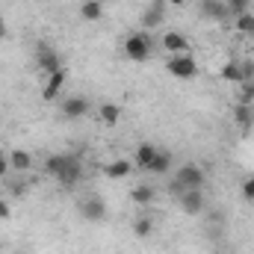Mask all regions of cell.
I'll return each mask as SVG.
<instances>
[{
    "label": "cell",
    "mask_w": 254,
    "mask_h": 254,
    "mask_svg": "<svg viewBox=\"0 0 254 254\" xmlns=\"http://www.w3.org/2000/svg\"><path fill=\"white\" fill-rule=\"evenodd\" d=\"M9 166H12L15 172H30V169H33V154L15 148V151H9Z\"/></svg>",
    "instance_id": "14"
},
{
    "label": "cell",
    "mask_w": 254,
    "mask_h": 254,
    "mask_svg": "<svg viewBox=\"0 0 254 254\" xmlns=\"http://www.w3.org/2000/svg\"><path fill=\"white\" fill-rule=\"evenodd\" d=\"M9 169H12V166H9V154H6V151H0V178H6V175H9Z\"/></svg>",
    "instance_id": "27"
},
{
    "label": "cell",
    "mask_w": 254,
    "mask_h": 254,
    "mask_svg": "<svg viewBox=\"0 0 254 254\" xmlns=\"http://www.w3.org/2000/svg\"><path fill=\"white\" fill-rule=\"evenodd\" d=\"M104 175H107L110 181L130 178V175H133V163H130V160H113V163H107V166H104Z\"/></svg>",
    "instance_id": "11"
},
{
    "label": "cell",
    "mask_w": 254,
    "mask_h": 254,
    "mask_svg": "<svg viewBox=\"0 0 254 254\" xmlns=\"http://www.w3.org/2000/svg\"><path fill=\"white\" fill-rule=\"evenodd\" d=\"M9 213H12V210H9V204H6V201H0V219H9Z\"/></svg>",
    "instance_id": "29"
},
{
    "label": "cell",
    "mask_w": 254,
    "mask_h": 254,
    "mask_svg": "<svg viewBox=\"0 0 254 254\" xmlns=\"http://www.w3.org/2000/svg\"><path fill=\"white\" fill-rule=\"evenodd\" d=\"M151 54H154V42H151V36H148L145 30L127 36V42H125V57L127 60H133V63H145V60H151Z\"/></svg>",
    "instance_id": "2"
},
{
    "label": "cell",
    "mask_w": 254,
    "mask_h": 254,
    "mask_svg": "<svg viewBox=\"0 0 254 254\" xmlns=\"http://www.w3.org/2000/svg\"><path fill=\"white\" fill-rule=\"evenodd\" d=\"M45 172L54 175L63 187H77L83 178V163L77 154H51L45 160Z\"/></svg>",
    "instance_id": "1"
},
{
    "label": "cell",
    "mask_w": 254,
    "mask_h": 254,
    "mask_svg": "<svg viewBox=\"0 0 254 254\" xmlns=\"http://www.w3.org/2000/svg\"><path fill=\"white\" fill-rule=\"evenodd\" d=\"M201 12H204L207 18H213V21H225L231 9H228L225 0H204V3H201Z\"/></svg>",
    "instance_id": "13"
},
{
    "label": "cell",
    "mask_w": 254,
    "mask_h": 254,
    "mask_svg": "<svg viewBox=\"0 0 254 254\" xmlns=\"http://www.w3.org/2000/svg\"><path fill=\"white\" fill-rule=\"evenodd\" d=\"M130 198H133L136 204H151V201H154V190H151L148 184H142V187H136V190L130 192Z\"/></svg>",
    "instance_id": "21"
},
{
    "label": "cell",
    "mask_w": 254,
    "mask_h": 254,
    "mask_svg": "<svg viewBox=\"0 0 254 254\" xmlns=\"http://www.w3.org/2000/svg\"><path fill=\"white\" fill-rule=\"evenodd\" d=\"M166 68H169V74H175L178 80H192V77L198 74V63L192 60L190 54H181V57H169Z\"/></svg>",
    "instance_id": "3"
},
{
    "label": "cell",
    "mask_w": 254,
    "mask_h": 254,
    "mask_svg": "<svg viewBox=\"0 0 254 254\" xmlns=\"http://www.w3.org/2000/svg\"><path fill=\"white\" fill-rule=\"evenodd\" d=\"M151 231H154V222H151L148 216H139L136 225H133V234H136V237H151Z\"/></svg>",
    "instance_id": "22"
},
{
    "label": "cell",
    "mask_w": 254,
    "mask_h": 254,
    "mask_svg": "<svg viewBox=\"0 0 254 254\" xmlns=\"http://www.w3.org/2000/svg\"><path fill=\"white\" fill-rule=\"evenodd\" d=\"M166 3H169V6H184L187 0H166Z\"/></svg>",
    "instance_id": "30"
},
{
    "label": "cell",
    "mask_w": 254,
    "mask_h": 254,
    "mask_svg": "<svg viewBox=\"0 0 254 254\" xmlns=\"http://www.w3.org/2000/svg\"><path fill=\"white\" fill-rule=\"evenodd\" d=\"M163 51L169 57H181V54H190V39L184 33H163Z\"/></svg>",
    "instance_id": "6"
},
{
    "label": "cell",
    "mask_w": 254,
    "mask_h": 254,
    "mask_svg": "<svg viewBox=\"0 0 254 254\" xmlns=\"http://www.w3.org/2000/svg\"><path fill=\"white\" fill-rule=\"evenodd\" d=\"M254 101V83H240V104H252Z\"/></svg>",
    "instance_id": "25"
},
{
    "label": "cell",
    "mask_w": 254,
    "mask_h": 254,
    "mask_svg": "<svg viewBox=\"0 0 254 254\" xmlns=\"http://www.w3.org/2000/svg\"><path fill=\"white\" fill-rule=\"evenodd\" d=\"M219 77L228 80V83H240V63H228L222 71H219Z\"/></svg>",
    "instance_id": "23"
},
{
    "label": "cell",
    "mask_w": 254,
    "mask_h": 254,
    "mask_svg": "<svg viewBox=\"0 0 254 254\" xmlns=\"http://www.w3.org/2000/svg\"><path fill=\"white\" fill-rule=\"evenodd\" d=\"M181 207L190 213V216H198V213H204V192L201 190H187L181 198Z\"/></svg>",
    "instance_id": "9"
},
{
    "label": "cell",
    "mask_w": 254,
    "mask_h": 254,
    "mask_svg": "<svg viewBox=\"0 0 254 254\" xmlns=\"http://www.w3.org/2000/svg\"><path fill=\"white\" fill-rule=\"evenodd\" d=\"M240 83H254V60L240 63Z\"/></svg>",
    "instance_id": "24"
},
{
    "label": "cell",
    "mask_w": 254,
    "mask_h": 254,
    "mask_svg": "<svg viewBox=\"0 0 254 254\" xmlns=\"http://www.w3.org/2000/svg\"><path fill=\"white\" fill-rule=\"evenodd\" d=\"M169 169H172V154L160 148V151H157V157L151 160V166H148L145 172H148V175H169Z\"/></svg>",
    "instance_id": "15"
},
{
    "label": "cell",
    "mask_w": 254,
    "mask_h": 254,
    "mask_svg": "<svg viewBox=\"0 0 254 254\" xmlns=\"http://www.w3.org/2000/svg\"><path fill=\"white\" fill-rule=\"evenodd\" d=\"M234 119H237V125L243 127V133H249V130L254 127V110H252V104H237Z\"/></svg>",
    "instance_id": "16"
},
{
    "label": "cell",
    "mask_w": 254,
    "mask_h": 254,
    "mask_svg": "<svg viewBox=\"0 0 254 254\" xmlns=\"http://www.w3.org/2000/svg\"><path fill=\"white\" fill-rule=\"evenodd\" d=\"M36 63H39L42 71H48V74H54V71H60V68H63L60 54H57L54 48H48V45H39V51H36Z\"/></svg>",
    "instance_id": "7"
},
{
    "label": "cell",
    "mask_w": 254,
    "mask_h": 254,
    "mask_svg": "<svg viewBox=\"0 0 254 254\" xmlns=\"http://www.w3.org/2000/svg\"><path fill=\"white\" fill-rule=\"evenodd\" d=\"M157 151H160V148H154L151 142H142V145L136 148V166H139V169H148L151 160L157 157Z\"/></svg>",
    "instance_id": "18"
},
{
    "label": "cell",
    "mask_w": 254,
    "mask_h": 254,
    "mask_svg": "<svg viewBox=\"0 0 254 254\" xmlns=\"http://www.w3.org/2000/svg\"><path fill=\"white\" fill-rule=\"evenodd\" d=\"M80 3H83V0H80Z\"/></svg>",
    "instance_id": "32"
},
{
    "label": "cell",
    "mask_w": 254,
    "mask_h": 254,
    "mask_svg": "<svg viewBox=\"0 0 254 254\" xmlns=\"http://www.w3.org/2000/svg\"><path fill=\"white\" fill-rule=\"evenodd\" d=\"M163 18H166V0H154V3L145 9V15H142V27H145V30H154V27L163 24Z\"/></svg>",
    "instance_id": "8"
},
{
    "label": "cell",
    "mask_w": 254,
    "mask_h": 254,
    "mask_svg": "<svg viewBox=\"0 0 254 254\" xmlns=\"http://www.w3.org/2000/svg\"><path fill=\"white\" fill-rule=\"evenodd\" d=\"M101 119H104L107 125H116V122L122 119V110H119V104H101Z\"/></svg>",
    "instance_id": "20"
},
{
    "label": "cell",
    "mask_w": 254,
    "mask_h": 254,
    "mask_svg": "<svg viewBox=\"0 0 254 254\" xmlns=\"http://www.w3.org/2000/svg\"><path fill=\"white\" fill-rule=\"evenodd\" d=\"M237 33L254 36V15L252 12H240V15H237Z\"/></svg>",
    "instance_id": "19"
},
{
    "label": "cell",
    "mask_w": 254,
    "mask_h": 254,
    "mask_svg": "<svg viewBox=\"0 0 254 254\" xmlns=\"http://www.w3.org/2000/svg\"><path fill=\"white\" fill-rule=\"evenodd\" d=\"M107 213H110V210H107L104 198H98V195H89V198L80 201V216H83L86 222H104Z\"/></svg>",
    "instance_id": "4"
},
{
    "label": "cell",
    "mask_w": 254,
    "mask_h": 254,
    "mask_svg": "<svg viewBox=\"0 0 254 254\" xmlns=\"http://www.w3.org/2000/svg\"><path fill=\"white\" fill-rule=\"evenodd\" d=\"M3 33H6V24H3V18H0V39H3Z\"/></svg>",
    "instance_id": "31"
},
{
    "label": "cell",
    "mask_w": 254,
    "mask_h": 254,
    "mask_svg": "<svg viewBox=\"0 0 254 254\" xmlns=\"http://www.w3.org/2000/svg\"><path fill=\"white\" fill-rule=\"evenodd\" d=\"M243 195H246L249 201H254V178H249V181L243 184Z\"/></svg>",
    "instance_id": "28"
},
{
    "label": "cell",
    "mask_w": 254,
    "mask_h": 254,
    "mask_svg": "<svg viewBox=\"0 0 254 254\" xmlns=\"http://www.w3.org/2000/svg\"><path fill=\"white\" fill-rule=\"evenodd\" d=\"M86 113H89V101L80 98V95L68 98L63 104V116H68V119H80V116H86Z\"/></svg>",
    "instance_id": "12"
},
{
    "label": "cell",
    "mask_w": 254,
    "mask_h": 254,
    "mask_svg": "<svg viewBox=\"0 0 254 254\" xmlns=\"http://www.w3.org/2000/svg\"><path fill=\"white\" fill-rule=\"evenodd\" d=\"M63 86H65V68H60V71L48 74V80H45V89H42V98H45V101H54V98L63 92Z\"/></svg>",
    "instance_id": "10"
},
{
    "label": "cell",
    "mask_w": 254,
    "mask_h": 254,
    "mask_svg": "<svg viewBox=\"0 0 254 254\" xmlns=\"http://www.w3.org/2000/svg\"><path fill=\"white\" fill-rule=\"evenodd\" d=\"M80 18H86V21H101V18H104V3H101V0H83V3H80Z\"/></svg>",
    "instance_id": "17"
},
{
    "label": "cell",
    "mask_w": 254,
    "mask_h": 254,
    "mask_svg": "<svg viewBox=\"0 0 254 254\" xmlns=\"http://www.w3.org/2000/svg\"><path fill=\"white\" fill-rule=\"evenodd\" d=\"M175 184H181L184 190H201L204 187V172L198 166H181L175 172Z\"/></svg>",
    "instance_id": "5"
},
{
    "label": "cell",
    "mask_w": 254,
    "mask_h": 254,
    "mask_svg": "<svg viewBox=\"0 0 254 254\" xmlns=\"http://www.w3.org/2000/svg\"><path fill=\"white\" fill-rule=\"evenodd\" d=\"M228 3V9L234 12V15H240V12H249V3L252 0H225Z\"/></svg>",
    "instance_id": "26"
}]
</instances>
